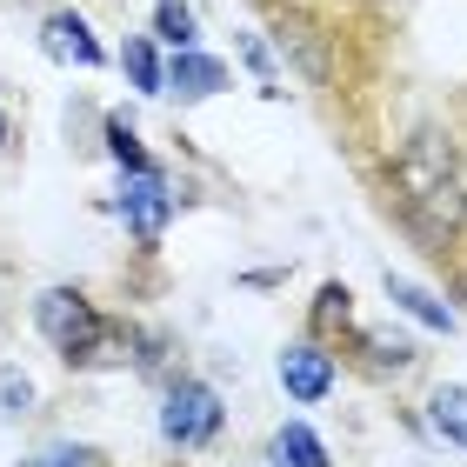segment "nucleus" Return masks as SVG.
I'll return each instance as SVG.
<instances>
[{
	"label": "nucleus",
	"mask_w": 467,
	"mask_h": 467,
	"mask_svg": "<svg viewBox=\"0 0 467 467\" xmlns=\"http://www.w3.org/2000/svg\"><path fill=\"white\" fill-rule=\"evenodd\" d=\"M388 194L400 207V227L414 234L434 261H448L467 234V167L441 127H414L388 154Z\"/></svg>",
	"instance_id": "f257e3e1"
},
{
	"label": "nucleus",
	"mask_w": 467,
	"mask_h": 467,
	"mask_svg": "<svg viewBox=\"0 0 467 467\" xmlns=\"http://www.w3.org/2000/svg\"><path fill=\"white\" fill-rule=\"evenodd\" d=\"M34 327L47 334V348L67 360V368H100V360H127V348L140 334H127L120 321H108L80 287H47L34 301Z\"/></svg>",
	"instance_id": "f03ea898"
},
{
	"label": "nucleus",
	"mask_w": 467,
	"mask_h": 467,
	"mask_svg": "<svg viewBox=\"0 0 467 467\" xmlns=\"http://www.w3.org/2000/svg\"><path fill=\"white\" fill-rule=\"evenodd\" d=\"M227 428V408H221V394L207 388V380L194 374H174L167 380V394H161V441L167 448H214Z\"/></svg>",
	"instance_id": "7ed1b4c3"
},
{
	"label": "nucleus",
	"mask_w": 467,
	"mask_h": 467,
	"mask_svg": "<svg viewBox=\"0 0 467 467\" xmlns=\"http://www.w3.org/2000/svg\"><path fill=\"white\" fill-rule=\"evenodd\" d=\"M267 27H274V47L294 60V74H301L307 88H334V34H327L307 7L274 0V7H267Z\"/></svg>",
	"instance_id": "20e7f679"
},
{
	"label": "nucleus",
	"mask_w": 467,
	"mask_h": 467,
	"mask_svg": "<svg viewBox=\"0 0 467 467\" xmlns=\"http://www.w3.org/2000/svg\"><path fill=\"white\" fill-rule=\"evenodd\" d=\"M120 221H127V234H134L140 247H154L161 234H167V221H174V207H181V194L167 187V174L161 167H140V174H127L120 181Z\"/></svg>",
	"instance_id": "39448f33"
},
{
	"label": "nucleus",
	"mask_w": 467,
	"mask_h": 467,
	"mask_svg": "<svg viewBox=\"0 0 467 467\" xmlns=\"http://www.w3.org/2000/svg\"><path fill=\"white\" fill-rule=\"evenodd\" d=\"M274 374H281L287 400H301V408H314V400H327L334 388H341V368H334V354H327L321 341H294V348H281Z\"/></svg>",
	"instance_id": "423d86ee"
},
{
	"label": "nucleus",
	"mask_w": 467,
	"mask_h": 467,
	"mask_svg": "<svg viewBox=\"0 0 467 467\" xmlns=\"http://www.w3.org/2000/svg\"><path fill=\"white\" fill-rule=\"evenodd\" d=\"M40 47H47L60 67H88V74H94V67H108V47L94 40V27H88V20H80L74 7H60V14L40 20Z\"/></svg>",
	"instance_id": "0eeeda50"
},
{
	"label": "nucleus",
	"mask_w": 467,
	"mask_h": 467,
	"mask_svg": "<svg viewBox=\"0 0 467 467\" xmlns=\"http://www.w3.org/2000/svg\"><path fill=\"white\" fill-rule=\"evenodd\" d=\"M167 94H181V100H214L227 94V67L214 54H201V47H181L174 60H167Z\"/></svg>",
	"instance_id": "6e6552de"
},
{
	"label": "nucleus",
	"mask_w": 467,
	"mask_h": 467,
	"mask_svg": "<svg viewBox=\"0 0 467 467\" xmlns=\"http://www.w3.org/2000/svg\"><path fill=\"white\" fill-rule=\"evenodd\" d=\"M388 301H394L400 314H414L420 327H434V334H461V314L441 301V294H428L420 281H408V274H388Z\"/></svg>",
	"instance_id": "1a4fd4ad"
},
{
	"label": "nucleus",
	"mask_w": 467,
	"mask_h": 467,
	"mask_svg": "<svg viewBox=\"0 0 467 467\" xmlns=\"http://www.w3.org/2000/svg\"><path fill=\"white\" fill-rule=\"evenodd\" d=\"M267 461H274V467H334V461H327V441L314 434L307 420H287V428L274 434Z\"/></svg>",
	"instance_id": "9d476101"
},
{
	"label": "nucleus",
	"mask_w": 467,
	"mask_h": 467,
	"mask_svg": "<svg viewBox=\"0 0 467 467\" xmlns=\"http://www.w3.org/2000/svg\"><path fill=\"white\" fill-rule=\"evenodd\" d=\"M120 67H127V80H134L140 94H167V60H161V40L154 34H134L120 47Z\"/></svg>",
	"instance_id": "9b49d317"
},
{
	"label": "nucleus",
	"mask_w": 467,
	"mask_h": 467,
	"mask_svg": "<svg viewBox=\"0 0 467 467\" xmlns=\"http://www.w3.org/2000/svg\"><path fill=\"white\" fill-rule=\"evenodd\" d=\"M360 354H368L374 374H408L420 360V348L408 341V334H388V327H360Z\"/></svg>",
	"instance_id": "f8f14e48"
},
{
	"label": "nucleus",
	"mask_w": 467,
	"mask_h": 467,
	"mask_svg": "<svg viewBox=\"0 0 467 467\" xmlns=\"http://www.w3.org/2000/svg\"><path fill=\"white\" fill-rule=\"evenodd\" d=\"M154 40L161 47H201V14L194 0H154Z\"/></svg>",
	"instance_id": "ddd939ff"
},
{
	"label": "nucleus",
	"mask_w": 467,
	"mask_h": 467,
	"mask_svg": "<svg viewBox=\"0 0 467 467\" xmlns=\"http://www.w3.org/2000/svg\"><path fill=\"white\" fill-rule=\"evenodd\" d=\"M428 420H434V434L448 441V448H461V454H467V388H434Z\"/></svg>",
	"instance_id": "4468645a"
},
{
	"label": "nucleus",
	"mask_w": 467,
	"mask_h": 467,
	"mask_svg": "<svg viewBox=\"0 0 467 467\" xmlns=\"http://www.w3.org/2000/svg\"><path fill=\"white\" fill-rule=\"evenodd\" d=\"M100 140H108V154H114V167H120V174H140V167H154L127 114H108V120H100Z\"/></svg>",
	"instance_id": "2eb2a0df"
},
{
	"label": "nucleus",
	"mask_w": 467,
	"mask_h": 467,
	"mask_svg": "<svg viewBox=\"0 0 467 467\" xmlns=\"http://www.w3.org/2000/svg\"><path fill=\"white\" fill-rule=\"evenodd\" d=\"M234 54H241L247 67H254V88H261L267 100H281V94H287V88H281V67H274V54H267V40H261V34H234Z\"/></svg>",
	"instance_id": "dca6fc26"
},
{
	"label": "nucleus",
	"mask_w": 467,
	"mask_h": 467,
	"mask_svg": "<svg viewBox=\"0 0 467 467\" xmlns=\"http://www.w3.org/2000/svg\"><path fill=\"white\" fill-rule=\"evenodd\" d=\"M348 321H354V294L348 281H327L321 301H314V327H348Z\"/></svg>",
	"instance_id": "f3484780"
},
{
	"label": "nucleus",
	"mask_w": 467,
	"mask_h": 467,
	"mask_svg": "<svg viewBox=\"0 0 467 467\" xmlns=\"http://www.w3.org/2000/svg\"><path fill=\"white\" fill-rule=\"evenodd\" d=\"M27 408H34V380L20 374V368H0V414H7V420H20Z\"/></svg>",
	"instance_id": "a211bd4d"
},
{
	"label": "nucleus",
	"mask_w": 467,
	"mask_h": 467,
	"mask_svg": "<svg viewBox=\"0 0 467 467\" xmlns=\"http://www.w3.org/2000/svg\"><path fill=\"white\" fill-rule=\"evenodd\" d=\"M40 467H100V448H88V441H60V448L40 454Z\"/></svg>",
	"instance_id": "6ab92c4d"
},
{
	"label": "nucleus",
	"mask_w": 467,
	"mask_h": 467,
	"mask_svg": "<svg viewBox=\"0 0 467 467\" xmlns=\"http://www.w3.org/2000/svg\"><path fill=\"white\" fill-rule=\"evenodd\" d=\"M281 281H287L281 267H254V274H247V287H281Z\"/></svg>",
	"instance_id": "aec40b11"
},
{
	"label": "nucleus",
	"mask_w": 467,
	"mask_h": 467,
	"mask_svg": "<svg viewBox=\"0 0 467 467\" xmlns=\"http://www.w3.org/2000/svg\"><path fill=\"white\" fill-rule=\"evenodd\" d=\"M0 147H7V114H0Z\"/></svg>",
	"instance_id": "412c9836"
},
{
	"label": "nucleus",
	"mask_w": 467,
	"mask_h": 467,
	"mask_svg": "<svg viewBox=\"0 0 467 467\" xmlns=\"http://www.w3.org/2000/svg\"><path fill=\"white\" fill-rule=\"evenodd\" d=\"M20 467H40V454H34V461H20Z\"/></svg>",
	"instance_id": "4be33fe9"
}]
</instances>
